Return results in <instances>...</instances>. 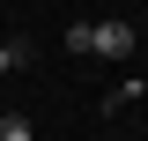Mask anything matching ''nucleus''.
Here are the masks:
<instances>
[{"instance_id":"nucleus-1","label":"nucleus","mask_w":148,"mask_h":141,"mask_svg":"<svg viewBox=\"0 0 148 141\" xmlns=\"http://www.w3.org/2000/svg\"><path fill=\"white\" fill-rule=\"evenodd\" d=\"M133 45H141L133 22H89V52H104V59H133Z\"/></svg>"},{"instance_id":"nucleus-2","label":"nucleus","mask_w":148,"mask_h":141,"mask_svg":"<svg viewBox=\"0 0 148 141\" xmlns=\"http://www.w3.org/2000/svg\"><path fill=\"white\" fill-rule=\"evenodd\" d=\"M30 59H37V45H30V37H0V74L30 67Z\"/></svg>"},{"instance_id":"nucleus-3","label":"nucleus","mask_w":148,"mask_h":141,"mask_svg":"<svg viewBox=\"0 0 148 141\" xmlns=\"http://www.w3.org/2000/svg\"><path fill=\"white\" fill-rule=\"evenodd\" d=\"M0 141H37V126L22 119V111H0Z\"/></svg>"},{"instance_id":"nucleus-4","label":"nucleus","mask_w":148,"mask_h":141,"mask_svg":"<svg viewBox=\"0 0 148 141\" xmlns=\"http://www.w3.org/2000/svg\"><path fill=\"white\" fill-rule=\"evenodd\" d=\"M133 97H141V82H119V89H111V97H104V119H111V111H126Z\"/></svg>"}]
</instances>
